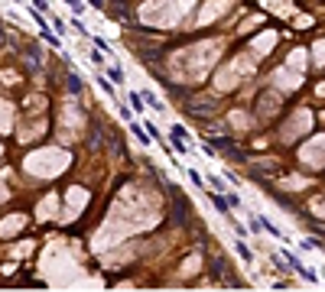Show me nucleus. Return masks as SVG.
I'll return each instance as SVG.
<instances>
[{
	"label": "nucleus",
	"instance_id": "3",
	"mask_svg": "<svg viewBox=\"0 0 325 292\" xmlns=\"http://www.w3.org/2000/svg\"><path fill=\"white\" fill-rule=\"evenodd\" d=\"M81 88H85V85H81V78H78V75L68 78V91H72V94H81Z\"/></svg>",
	"mask_w": 325,
	"mask_h": 292
},
{
	"label": "nucleus",
	"instance_id": "6",
	"mask_svg": "<svg viewBox=\"0 0 325 292\" xmlns=\"http://www.w3.org/2000/svg\"><path fill=\"white\" fill-rule=\"evenodd\" d=\"M130 108H133V110H143V97L140 94H130Z\"/></svg>",
	"mask_w": 325,
	"mask_h": 292
},
{
	"label": "nucleus",
	"instance_id": "2",
	"mask_svg": "<svg viewBox=\"0 0 325 292\" xmlns=\"http://www.w3.org/2000/svg\"><path fill=\"white\" fill-rule=\"evenodd\" d=\"M130 133H133L140 143H150V133H146V127H140V123H130Z\"/></svg>",
	"mask_w": 325,
	"mask_h": 292
},
{
	"label": "nucleus",
	"instance_id": "10",
	"mask_svg": "<svg viewBox=\"0 0 325 292\" xmlns=\"http://www.w3.org/2000/svg\"><path fill=\"white\" fill-rule=\"evenodd\" d=\"M32 7H36L39 13H43V10H49V3H46V0H32Z\"/></svg>",
	"mask_w": 325,
	"mask_h": 292
},
{
	"label": "nucleus",
	"instance_id": "8",
	"mask_svg": "<svg viewBox=\"0 0 325 292\" xmlns=\"http://www.w3.org/2000/svg\"><path fill=\"white\" fill-rule=\"evenodd\" d=\"M234 250H238V253H241L244 260H250V250H247V244H241V240H238V244H234Z\"/></svg>",
	"mask_w": 325,
	"mask_h": 292
},
{
	"label": "nucleus",
	"instance_id": "5",
	"mask_svg": "<svg viewBox=\"0 0 325 292\" xmlns=\"http://www.w3.org/2000/svg\"><path fill=\"white\" fill-rule=\"evenodd\" d=\"M43 39H46V43H52V49H59V36H52L46 26H43Z\"/></svg>",
	"mask_w": 325,
	"mask_h": 292
},
{
	"label": "nucleus",
	"instance_id": "1",
	"mask_svg": "<svg viewBox=\"0 0 325 292\" xmlns=\"http://www.w3.org/2000/svg\"><path fill=\"white\" fill-rule=\"evenodd\" d=\"M286 263H290V266H292V270H296V273H299L303 279H309V282H315V279H319V276H315L312 270H306V266H303V263H299V260H296V257H292V253H290V257H286Z\"/></svg>",
	"mask_w": 325,
	"mask_h": 292
},
{
	"label": "nucleus",
	"instance_id": "7",
	"mask_svg": "<svg viewBox=\"0 0 325 292\" xmlns=\"http://www.w3.org/2000/svg\"><path fill=\"white\" fill-rule=\"evenodd\" d=\"M108 78L111 81H124V72L120 68H108Z\"/></svg>",
	"mask_w": 325,
	"mask_h": 292
},
{
	"label": "nucleus",
	"instance_id": "9",
	"mask_svg": "<svg viewBox=\"0 0 325 292\" xmlns=\"http://www.w3.org/2000/svg\"><path fill=\"white\" fill-rule=\"evenodd\" d=\"M65 3H68V7H72L75 13H81V10H85V3H78V0H65Z\"/></svg>",
	"mask_w": 325,
	"mask_h": 292
},
{
	"label": "nucleus",
	"instance_id": "4",
	"mask_svg": "<svg viewBox=\"0 0 325 292\" xmlns=\"http://www.w3.org/2000/svg\"><path fill=\"white\" fill-rule=\"evenodd\" d=\"M98 88H101V91H104V94H114V85H111V81H104V75H101V78H98Z\"/></svg>",
	"mask_w": 325,
	"mask_h": 292
}]
</instances>
